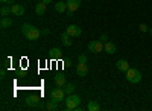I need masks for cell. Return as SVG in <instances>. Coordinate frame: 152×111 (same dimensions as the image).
<instances>
[{
  "instance_id": "29",
  "label": "cell",
  "mask_w": 152,
  "mask_h": 111,
  "mask_svg": "<svg viewBox=\"0 0 152 111\" xmlns=\"http://www.w3.org/2000/svg\"><path fill=\"white\" fill-rule=\"evenodd\" d=\"M0 2H2V3H8V2H9V0H0Z\"/></svg>"
},
{
  "instance_id": "13",
  "label": "cell",
  "mask_w": 152,
  "mask_h": 111,
  "mask_svg": "<svg viewBox=\"0 0 152 111\" xmlns=\"http://www.w3.org/2000/svg\"><path fill=\"white\" fill-rule=\"evenodd\" d=\"M116 66H117V69L122 70V72H128V70H129V64H128V61H126V59H119Z\"/></svg>"
},
{
  "instance_id": "14",
  "label": "cell",
  "mask_w": 152,
  "mask_h": 111,
  "mask_svg": "<svg viewBox=\"0 0 152 111\" xmlns=\"http://www.w3.org/2000/svg\"><path fill=\"white\" fill-rule=\"evenodd\" d=\"M46 3H43V2H40V3H37L35 5V14L37 15H43L44 12H46Z\"/></svg>"
},
{
  "instance_id": "28",
  "label": "cell",
  "mask_w": 152,
  "mask_h": 111,
  "mask_svg": "<svg viewBox=\"0 0 152 111\" xmlns=\"http://www.w3.org/2000/svg\"><path fill=\"white\" fill-rule=\"evenodd\" d=\"M43 3H46V5H49V3H52V0H41Z\"/></svg>"
},
{
  "instance_id": "27",
  "label": "cell",
  "mask_w": 152,
  "mask_h": 111,
  "mask_svg": "<svg viewBox=\"0 0 152 111\" xmlns=\"http://www.w3.org/2000/svg\"><path fill=\"white\" fill-rule=\"evenodd\" d=\"M0 76H2V78H5V69H2V70H0Z\"/></svg>"
},
{
  "instance_id": "3",
  "label": "cell",
  "mask_w": 152,
  "mask_h": 111,
  "mask_svg": "<svg viewBox=\"0 0 152 111\" xmlns=\"http://www.w3.org/2000/svg\"><path fill=\"white\" fill-rule=\"evenodd\" d=\"M126 78H128V81L131 84H138L142 81V72L138 69H129L126 72Z\"/></svg>"
},
{
  "instance_id": "6",
  "label": "cell",
  "mask_w": 152,
  "mask_h": 111,
  "mask_svg": "<svg viewBox=\"0 0 152 111\" xmlns=\"http://www.w3.org/2000/svg\"><path fill=\"white\" fill-rule=\"evenodd\" d=\"M50 97H53V99H58L59 102H61V101H64V97H66V91H64V88H62V87H58V88L52 90V91H50Z\"/></svg>"
},
{
  "instance_id": "16",
  "label": "cell",
  "mask_w": 152,
  "mask_h": 111,
  "mask_svg": "<svg viewBox=\"0 0 152 111\" xmlns=\"http://www.w3.org/2000/svg\"><path fill=\"white\" fill-rule=\"evenodd\" d=\"M49 55L52 56L53 59H56V58H61L62 52H61V49H59V47H52V49H50V52H49Z\"/></svg>"
},
{
  "instance_id": "17",
  "label": "cell",
  "mask_w": 152,
  "mask_h": 111,
  "mask_svg": "<svg viewBox=\"0 0 152 111\" xmlns=\"http://www.w3.org/2000/svg\"><path fill=\"white\" fill-rule=\"evenodd\" d=\"M55 11L59 12V14L66 12V11H67V3H64V2H58V3H55Z\"/></svg>"
},
{
  "instance_id": "15",
  "label": "cell",
  "mask_w": 152,
  "mask_h": 111,
  "mask_svg": "<svg viewBox=\"0 0 152 111\" xmlns=\"http://www.w3.org/2000/svg\"><path fill=\"white\" fill-rule=\"evenodd\" d=\"M53 81H55V84L58 85V87H64V85L67 84V81H66V76H64V75H56Z\"/></svg>"
},
{
  "instance_id": "24",
  "label": "cell",
  "mask_w": 152,
  "mask_h": 111,
  "mask_svg": "<svg viewBox=\"0 0 152 111\" xmlns=\"http://www.w3.org/2000/svg\"><path fill=\"white\" fill-rule=\"evenodd\" d=\"M78 61H79V63H85V64H87V56H85V55H79Z\"/></svg>"
},
{
  "instance_id": "1",
  "label": "cell",
  "mask_w": 152,
  "mask_h": 111,
  "mask_svg": "<svg viewBox=\"0 0 152 111\" xmlns=\"http://www.w3.org/2000/svg\"><path fill=\"white\" fill-rule=\"evenodd\" d=\"M21 32H23V35L26 37L29 41L38 40V37L41 35V31L38 29V28H35V26H32V24H29V23L23 24V26H21Z\"/></svg>"
},
{
  "instance_id": "20",
  "label": "cell",
  "mask_w": 152,
  "mask_h": 111,
  "mask_svg": "<svg viewBox=\"0 0 152 111\" xmlns=\"http://www.w3.org/2000/svg\"><path fill=\"white\" fill-rule=\"evenodd\" d=\"M87 110H88V111H99V110H100V105H99L97 102L91 101V102H88V105H87Z\"/></svg>"
},
{
  "instance_id": "30",
  "label": "cell",
  "mask_w": 152,
  "mask_h": 111,
  "mask_svg": "<svg viewBox=\"0 0 152 111\" xmlns=\"http://www.w3.org/2000/svg\"><path fill=\"white\" fill-rule=\"evenodd\" d=\"M149 32H151V35H152V28H151V31H149Z\"/></svg>"
},
{
  "instance_id": "21",
  "label": "cell",
  "mask_w": 152,
  "mask_h": 111,
  "mask_svg": "<svg viewBox=\"0 0 152 111\" xmlns=\"http://www.w3.org/2000/svg\"><path fill=\"white\" fill-rule=\"evenodd\" d=\"M9 14H12V12H11V6H2V9H0V15H2V17H8Z\"/></svg>"
},
{
  "instance_id": "5",
  "label": "cell",
  "mask_w": 152,
  "mask_h": 111,
  "mask_svg": "<svg viewBox=\"0 0 152 111\" xmlns=\"http://www.w3.org/2000/svg\"><path fill=\"white\" fill-rule=\"evenodd\" d=\"M70 37H75V38H78V37H81L82 35V29L78 26V24H70V26L67 28V31H66Z\"/></svg>"
},
{
  "instance_id": "10",
  "label": "cell",
  "mask_w": 152,
  "mask_h": 111,
  "mask_svg": "<svg viewBox=\"0 0 152 111\" xmlns=\"http://www.w3.org/2000/svg\"><path fill=\"white\" fill-rule=\"evenodd\" d=\"M24 104H26L28 107H35L38 104V96L35 94H28L26 97H24Z\"/></svg>"
},
{
  "instance_id": "7",
  "label": "cell",
  "mask_w": 152,
  "mask_h": 111,
  "mask_svg": "<svg viewBox=\"0 0 152 111\" xmlns=\"http://www.w3.org/2000/svg\"><path fill=\"white\" fill-rule=\"evenodd\" d=\"M66 3H67V11H72V12L78 11L81 8V0H67Z\"/></svg>"
},
{
  "instance_id": "2",
  "label": "cell",
  "mask_w": 152,
  "mask_h": 111,
  "mask_svg": "<svg viewBox=\"0 0 152 111\" xmlns=\"http://www.w3.org/2000/svg\"><path fill=\"white\" fill-rule=\"evenodd\" d=\"M79 104H81V97L78 94L72 93L66 97V110H75Z\"/></svg>"
},
{
  "instance_id": "18",
  "label": "cell",
  "mask_w": 152,
  "mask_h": 111,
  "mask_svg": "<svg viewBox=\"0 0 152 111\" xmlns=\"http://www.w3.org/2000/svg\"><path fill=\"white\" fill-rule=\"evenodd\" d=\"M61 41H62V44H64V46H67V47H70V46H72V40H70V35H69L67 32L61 35Z\"/></svg>"
},
{
  "instance_id": "9",
  "label": "cell",
  "mask_w": 152,
  "mask_h": 111,
  "mask_svg": "<svg viewBox=\"0 0 152 111\" xmlns=\"http://www.w3.org/2000/svg\"><path fill=\"white\" fill-rule=\"evenodd\" d=\"M104 52L107 53V55H114L117 52V46L114 44V43H105V47H104Z\"/></svg>"
},
{
  "instance_id": "23",
  "label": "cell",
  "mask_w": 152,
  "mask_h": 111,
  "mask_svg": "<svg viewBox=\"0 0 152 111\" xmlns=\"http://www.w3.org/2000/svg\"><path fill=\"white\" fill-rule=\"evenodd\" d=\"M100 41H102V43H107L108 41V35L107 34H102V35H100V38H99Z\"/></svg>"
},
{
  "instance_id": "26",
  "label": "cell",
  "mask_w": 152,
  "mask_h": 111,
  "mask_svg": "<svg viewBox=\"0 0 152 111\" xmlns=\"http://www.w3.org/2000/svg\"><path fill=\"white\" fill-rule=\"evenodd\" d=\"M49 32H50L49 29H43V31H41V35H44V37H46V35H49Z\"/></svg>"
},
{
  "instance_id": "22",
  "label": "cell",
  "mask_w": 152,
  "mask_h": 111,
  "mask_svg": "<svg viewBox=\"0 0 152 111\" xmlns=\"http://www.w3.org/2000/svg\"><path fill=\"white\" fill-rule=\"evenodd\" d=\"M62 88H64L66 94H72V93L75 91V85H73V84H69V82H67V84H66V85H64V87H62Z\"/></svg>"
},
{
  "instance_id": "11",
  "label": "cell",
  "mask_w": 152,
  "mask_h": 111,
  "mask_svg": "<svg viewBox=\"0 0 152 111\" xmlns=\"http://www.w3.org/2000/svg\"><path fill=\"white\" fill-rule=\"evenodd\" d=\"M87 73H88L87 64H85V63H79L78 67H76V75H78V76H85Z\"/></svg>"
},
{
  "instance_id": "8",
  "label": "cell",
  "mask_w": 152,
  "mask_h": 111,
  "mask_svg": "<svg viewBox=\"0 0 152 111\" xmlns=\"http://www.w3.org/2000/svg\"><path fill=\"white\" fill-rule=\"evenodd\" d=\"M11 12H12V15H17V17H20V15H23V14H24V6L14 3V5L11 6Z\"/></svg>"
},
{
  "instance_id": "19",
  "label": "cell",
  "mask_w": 152,
  "mask_h": 111,
  "mask_svg": "<svg viewBox=\"0 0 152 111\" xmlns=\"http://www.w3.org/2000/svg\"><path fill=\"white\" fill-rule=\"evenodd\" d=\"M9 26H12V20L8 18V17H3L2 21H0V28H2V29H6V28H9Z\"/></svg>"
},
{
  "instance_id": "4",
  "label": "cell",
  "mask_w": 152,
  "mask_h": 111,
  "mask_svg": "<svg viewBox=\"0 0 152 111\" xmlns=\"http://www.w3.org/2000/svg\"><path fill=\"white\" fill-rule=\"evenodd\" d=\"M104 47H105V43H102L100 40H97V41H90V43H88V50L93 52V53H100V52H104Z\"/></svg>"
},
{
  "instance_id": "25",
  "label": "cell",
  "mask_w": 152,
  "mask_h": 111,
  "mask_svg": "<svg viewBox=\"0 0 152 111\" xmlns=\"http://www.w3.org/2000/svg\"><path fill=\"white\" fill-rule=\"evenodd\" d=\"M140 31H142V32H148V26H146L145 23H143V24H140Z\"/></svg>"
},
{
  "instance_id": "12",
  "label": "cell",
  "mask_w": 152,
  "mask_h": 111,
  "mask_svg": "<svg viewBox=\"0 0 152 111\" xmlns=\"http://www.w3.org/2000/svg\"><path fill=\"white\" fill-rule=\"evenodd\" d=\"M58 104H59V101L58 99H49L47 102H46V110H49V111H55V110H58Z\"/></svg>"
}]
</instances>
